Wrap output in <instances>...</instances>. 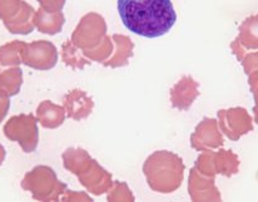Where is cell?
Returning a JSON list of instances; mask_svg holds the SVG:
<instances>
[{"label":"cell","instance_id":"4fadbf2b","mask_svg":"<svg viewBox=\"0 0 258 202\" xmlns=\"http://www.w3.org/2000/svg\"><path fill=\"white\" fill-rule=\"evenodd\" d=\"M66 18L61 12L58 13H48L40 8L34 15V25L38 28L40 33L44 34L54 35L61 32Z\"/></svg>","mask_w":258,"mask_h":202},{"label":"cell","instance_id":"ffe728a7","mask_svg":"<svg viewBox=\"0 0 258 202\" xmlns=\"http://www.w3.org/2000/svg\"><path fill=\"white\" fill-rule=\"evenodd\" d=\"M248 84L251 87L252 93H253L254 97V107H253V113H254V121L258 123V73H252L248 76Z\"/></svg>","mask_w":258,"mask_h":202},{"label":"cell","instance_id":"9a60e30c","mask_svg":"<svg viewBox=\"0 0 258 202\" xmlns=\"http://www.w3.org/2000/svg\"><path fill=\"white\" fill-rule=\"evenodd\" d=\"M23 84V72L20 67H9L0 69V90L13 97L20 92Z\"/></svg>","mask_w":258,"mask_h":202},{"label":"cell","instance_id":"7a4b0ae2","mask_svg":"<svg viewBox=\"0 0 258 202\" xmlns=\"http://www.w3.org/2000/svg\"><path fill=\"white\" fill-rule=\"evenodd\" d=\"M34 15L35 9L24 0H0V20L12 34H30Z\"/></svg>","mask_w":258,"mask_h":202},{"label":"cell","instance_id":"7402d4cb","mask_svg":"<svg viewBox=\"0 0 258 202\" xmlns=\"http://www.w3.org/2000/svg\"><path fill=\"white\" fill-rule=\"evenodd\" d=\"M5 156H7V152H5V148L2 146V144H0V166H2L3 162H4Z\"/></svg>","mask_w":258,"mask_h":202},{"label":"cell","instance_id":"ba28073f","mask_svg":"<svg viewBox=\"0 0 258 202\" xmlns=\"http://www.w3.org/2000/svg\"><path fill=\"white\" fill-rule=\"evenodd\" d=\"M218 117L219 127L231 141H238L242 136L253 131L251 116L242 107L222 110Z\"/></svg>","mask_w":258,"mask_h":202},{"label":"cell","instance_id":"5b68a950","mask_svg":"<svg viewBox=\"0 0 258 202\" xmlns=\"http://www.w3.org/2000/svg\"><path fill=\"white\" fill-rule=\"evenodd\" d=\"M58 49L51 41L35 40L25 43L22 50V63L37 71H49L58 62Z\"/></svg>","mask_w":258,"mask_h":202},{"label":"cell","instance_id":"44dd1931","mask_svg":"<svg viewBox=\"0 0 258 202\" xmlns=\"http://www.w3.org/2000/svg\"><path fill=\"white\" fill-rule=\"evenodd\" d=\"M9 95L5 94L4 92L0 90V123L4 121V118L7 117L8 111H9L10 107V99Z\"/></svg>","mask_w":258,"mask_h":202},{"label":"cell","instance_id":"5bb4252c","mask_svg":"<svg viewBox=\"0 0 258 202\" xmlns=\"http://www.w3.org/2000/svg\"><path fill=\"white\" fill-rule=\"evenodd\" d=\"M38 122L45 128H56L63 124L66 120V111L60 106L51 103L50 100H44L37 110Z\"/></svg>","mask_w":258,"mask_h":202},{"label":"cell","instance_id":"6da1fadb","mask_svg":"<svg viewBox=\"0 0 258 202\" xmlns=\"http://www.w3.org/2000/svg\"><path fill=\"white\" fill-rule=\"evenodd\" d=\"M117 8L123 25L144 38L162 37L177 22L172 0H118Z\"/></svg>","mask_w":258,"mask_h":202},{"label":"cell","instance_id":"ac0fdd59","mask_svg":"<svg viewBox=\"0 0 258 202\" xmlns=\"http://www.w3.org/2000/svg\"><path fill=\"white\" fill-rule=\"evenodd\" d=\"M241 63L247 76L252 73H258V50L244 54L243 58L241 59Z\"/></svg>","mask_w":258,"mask_h":202},{"label":"cell","instance_id":"277c9868","mask_svg":"<svg viewBox=\"0 0 258 202\" xmlns=\"http://www.w3.org/2000/svg\"><path fill=\"white\" fill-rule=\"evenodd\" d=\"M37 122L33 115L14 116L5 123V137L10 141L18 142L25 154H32L39 141Z\"/></svg>","mask_w":258,"mask_h":202},{"label":"cell","instance_id":"8fae6325","mask_svg":"<svg viewBox=\"0 0 258 202\" xmlns=\"http://www.w3.org/2000/svg\"><path fill=\"white\" fill-rule=\"evenodd\" d=\"M239 32L234 39L244 50H258V14L246 18L239 25Z\"/></svg>","mask_w":258,"mask_h":202},{"label":"cell","instance_id":"e0dca14e","mask_svg":"<svg viewBox=\"0 0 258 202\" xmlns=\"http://www.w3.org/2000/svg\"><path fill=\"white\" fill-rule=\"evenodd\" d=\"M61 59L73 69H83L86 64L89 63L88 58L83 56L81 49L72 43V40H67L61 46Z\"/></svg>","mask_w":258,"mask_h":202},{"label":"cell","instance_id":"52a82bcc","mask_svg":"<svg viewBox=\"0 0 258 202\" xmlns=\"http://www.w3.org/2000/svg\"><path fill=\"white\" fill-rule=\"evenodd\" d=\"M60 183L61 182L56 180L55 173L50 167L38 166L25 175L24 180L22 181V187L24 190L30 191L35 200L46 201L50 200V195H49L51 192L49 191L50 187L58 186Z\"/></svg>","mask_w":258,"mask_h":202},{"label":"cell","instance_id":"3957f363","mask_svg":"<svg viewBox=\"0 0 258 202\" xmlns=\"http://www.w3.org/2000/svg\"><path fill=\"white\" fill-rule=\"evenodd\" d=\"M107 37V24L102 15L89 13L84 15L72 35V43L82 52L98 48Z\"/></svg>","mask_w":258,"mask_h":202},{"label":"cell","instance_id":"7c38bea8","mask_svg":"<svg viewBox=\"0 0 258 202\" xmlns=\"http://www.w3.org/2000/svg\"><path fill=\"white\" fill-rule=\"evenodd\" d=\"M113 43H115V49L113 52V56L103 63L104 67L110 68H117L128 64V59L133 56L134 44L128 37L122 34H114L112 37Z\"/></svg>","mask_w":258,"mask_h":202},{"label":"cell","instance_id":"30bf717a","mask_svg":"<svg viewBox=\"0 0 258 202\" xmlns=\"http://www.w3.org/2000/svg\"><path fill=\"white\" fill-rule=\"evenodd\" d=\"M92 98L88 97L87 93L81 89H74L64 97V107H66L68 117L76 121H81L88 117L93 110Z\"/></svg>","mask_w":258,"mask_h":202},{"label":"cell","instance_id":"2e32d148","mask_svg":"<svg viewBox=\"0 0 258 202\" xmlns=\"http://www.w3.org/2000/svg\"><path fill=\"white\" fill-rule=\"evenodd\" d=\"M25 41L13 40L0 46V69L19 67L22 63V50Z\"/></svg>","mask_w":258,"mask_h":202},{"label":"cell","instance_id":"9c48e42d","mask_svg":"<svg viewBox=\"0 0 258 202\" xmlns=\"http://www.w3.org/2000/svg\"><path fill=\"white\" fill-rule=\"evenodd\" d=\"M198 94V83L192 77H183L171 90L173 107L179 111H187Z\"/></svg>","mask_w":258,"mask_h":202},{"label":"cell","instance_id":"d6986e66","mask_svg":"<svg viewBox=\"0 0 258 202\" xmlns=\"http://www.w3.org/2000/svg\"><path fill=\"white\" fill-rule=\"evenodd\" d=\"M67 0H38L43 10L48 13H58L61 12V9L66 5Z\"/></svg>","mask_w":258,"mask_h":202},{"label":"cell","instance_id":"8992f818","mask_svg":"<svg viewBox=\"0 0 258 202\" xmlns=\"http://www.w3.org/2000/svg\"><path fill=\"white\" fill-rule=\"evenodd\" d=\"M205 155L207 160L201 156L198 157L197 163H196V166L200 168L202 173H206L211 177L215 176L216 173H221L227 177H231L238 172L239 160L233 152L221 149L219 152L207 151Z\"/></svg>","mask_w":258,"mask_h":202}]
</instances>
